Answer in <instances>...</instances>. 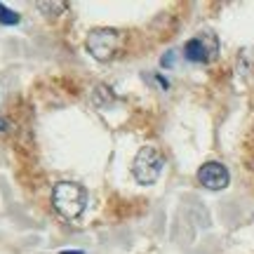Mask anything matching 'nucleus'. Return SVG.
<instances>
[{
  "label": "nucleus",
  "instance_id": "9",
  "mask_svg": "<svg viewBox=\"0 0 254 254\" xmlns=\"http://www.w3.org/2000/svg\"><path fill=\"white\" fill-rule=\"evenodd\" d=\"M5 129H7V123H5V120L0 118V132H5Z\"/></svg>",
  "mask_w": 254,
  "mask_h": 254
},
{
  "label": "nucleus",
  "instance_id": "4",
  "mask_svg": "<svg viewBox=\"0 0 254 254\" xmlns=\"http://www.w3.org/2000/svg\"><path fill=\"white\" fill-rule=\"evenodd\" d=\"M184 57L190 64H212L219 57V40L214 31H202L184 45Z\"/></svg>",
  "mask_w": 254,
  "mask_h": 254
},
{
  "label": "nucleus",
  "instance_id": "1",
  "mask_svg": "<svg viewBox=\"0 0 254 254\" xmlns=\"http://www.w3.org/2000/svg\"><path fill=\"white\" fill-rule=\"evenodd\" d=\"M52 205L64 219H78L87 205V190L75 182H59L52 190Z\"/></svg>",
  "mask_w": 254,
  "mask_h": 254
},
{
  "label": "nucleus",
  "instance_id": "6",
  "mask_svg": "<svg viewBox=\"0 0 254 254\" xmlns=\"http://www.w3.org/2000/svg\"><path fill=\"white\" fill-rule=\"evenodd\" d=\"M66 7H68V2H64V0H59V2H47V0H40V2H38V9H43V12L50 14V17H59Z\"/></svg>",
  "mask_w": 254,
  "mask_h": 254
},
{
  "label": "nucleus",
  "instance_id": "7",
  "mask_svg": "<svg viewBox=\"0 0 254 254\" xmlns=\"http://www.w3.org/2000/svg\"><path fill=\"white\" fill-rule=\"evenodd\" d=\"M0 24H7V26L19 24V14H17V12H12L9 7H5L2 2H0Z\"/></svg>",
  "mask_w": 254,
  "mask_h": 254
},
{
  "label": "nucleus",
  "instance_id": "3",
  "mask_svg": "<svg viewBox=\"0 0 254 254\" xmlns=\"http://www.w3.org/2000/svg\"><path fill=\"white\" fill-rule=\"evenodd\" d=\"M163 165H165V158L155 146H144V148H139L134 163H132L134 179L139 184H144V186L153 184L155 179L160 177V172H163Z\"/></svg>",
  "mask_w": 254,
  "mask_h": 254
},
{
  "label": "nucleus",
  "instance_id": "8",
  "mask_svg": "<svg viewBox=\"0 0 254 254\" xmlns=\"http://www.w3.org/2000/svg\"><path fill=\"white\" fill-rule=\"evenodd\" d=\"M62 254H85V252H82V250H75V252H71V250H64Z\"/></svg>",
  "mask_w": 254,
  "mask_h": 254
},
{
  "label": "nucleus",
  "instance_id": "5",
  "mask_svg": "<svg viewBox=\"0 0 254 254\" xmlns=\"http://www.w3.org/2000/svg\"><path fill=\"white\" fill-rule=\"evenodd\" d=\"M198 182L207 190H221L231 184V174L221 163H205L198 170Z\"/></svg>",
  "mask_w": 254,
  "mask_h": 254
},
{
  "label": "nucleus",
  "instance_id": "2",
  "mask_svg": "<svg viewBox=\"0 0 254 254\" xmlns=\"http://www.w3.org/2000/svg\"><path fill=\"white\" fill-rule=\"evenodd\" d=\"M120 43H123L120 31H116V28H94L85 40V47L97 62H111L120 50Z\"/></svg>",
  "mask_w": 254,
  "mask_h": 254
}]
</instances>
